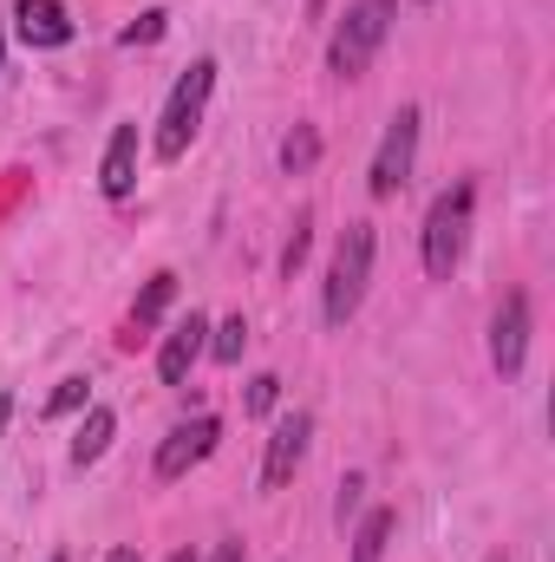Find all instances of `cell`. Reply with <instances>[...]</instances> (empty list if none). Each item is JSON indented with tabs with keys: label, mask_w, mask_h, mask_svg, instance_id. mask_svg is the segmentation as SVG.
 I'll list each match as a JSON object with an SVG mask.
<instances>
[{
	"label": "cell",
	"mask_w": 555,
	"mask_h": 562,
	"mask_svg": "<svg viewBox=\"0 0 555 562\" xmlns=\"http://www.w3.org/2000/svg\"><path fill=\"white\" fill-rule=\"evenodd\" d=\"M393 13H399V0H353V7L340 13V26H333L327 72H333V79H360V72L373 66V53L386 46V33H393Z\"/></svg>",
	"instance_id": "obj_1"
},
{
	"label": "cell",
	"mask_w": 555,
	"mask_h": 562,
	"mask_svg": "<svg viewBox=\"0 0 555 562\" xmlns=\"http://www.w3.org/2000/svg\"><path fill=\"white\" fill-rule=\"evenodd\" d=\"M366 281H373V223H347L333 262H327V294H320V314L327 327H347L366 301Z\"/></svg>",
	"instance_id": "obj_2"
},
{
	"label": "cell",
	"mask_w": 555,
	"mask_h": 562,
	"mask_svg": "<svg viewBox=\"0 0 555 562\" xmlns=\"http://www.w3.org/2000/svg\"><path fill=\"white\" fill-rule=\"evenodd\" d=\"M471 210H477V190L471 183H451L431 216H424V276L431 281H451L457 262H464V243H471Z\"/></svg>",
	"instance_id": "obj_3"
},
{
	"label": "cell",
	"mask_w": 555,
	"mask_h": 562,
	"mask_svg": "<svg viewBox=\"0 0 555 562\" xmlns=\"http://www.w3.org/2000/svg\"><path fill=\"white\" fill-rule=\"evenodd\" d=\"M209 92H216V59H196L177 86H170V99H163V119H157V157L163 164H177L190 138H196V125H203V105H209Z\"/></svg>",
	"instance_id": "obj_4"
},
{
	"label": "cell",
	"mask_w": 555,
	"mask_h": 562,
	"mask_svg": "<svg viewBox=\"0 0 555 562\" xmlns=\"http://www.w3.org/2000/svg\"><path fill=\"white\" fill-rule=\"evenodd\" d=\"M412 157H418V105H399L393 125H386V138H380V150H373L366 190H373L380 203H393V196L406 190V177H412Z\"/></svg>",
	"instance_id": "obj_5"
},
{
	"label": "cell",
	"mask_w": 555,
	"mask_h": 562,
	"mask_svg": "<svg viewBox=\"0 0 555 562\" xmlns=\"http://www.w3.org/2000/svg\"><path fill=\"white\" fill-rule=\"evenodd\" d=\"M209 353V314H183L170 334H163V347H157V380L163 386H190V367Z\"/></svg>",
	"instance_id": "obj_6"
},
{
	"label": "cell",
	"mask_w": 555,
	"mask_h": 562,
	"mask_svg": "<svg viewBox=\"0 0 555 562\" xmlns=\"http://www.w3.org/2000/svg\"><path fill=\"white\" fill-rule=\"evenodd\" d=\"M216 438H223V419H190V425H177V431L157 445V477H163V484H177L183 471H196V464L216 451Z\"/></svg>",
	"instance_id": "obj_7"
},
{
	"label": "cell",
	"mask_w": 555,
	"mask_h": 562,
	"mask_svg": "<svg viewBox=\"0 0 555 562\" xmlns=\"http://www.w3.org/2000/svg\"><path fill=\"white\" fill-rule=\"evenodd\" d=\"M307 438H314V419H307V413H287V419H275V431H269V451H262V491H281V484L301 471Z\"/></svg>",
	"instance_id": "obj_8"
},
{
	"label": "cell",
	"mask_w": 555,
	"mask_h": 562,
	"mask_svg": "<svg viewBox=\"0 0 555 562\" xmlns=\"http://www.w3.org/2000/svg\"><path fill=\"white\" fill-rule=\"evenodd\" d=\"M523 353H530V294H503L497 321H490V360L497 373H523Z\"/></svg>",
	"instance_id": "obj_9"
},
{
	"label": "cell",
	"mask_w": 555,
	"mask_h": 562,
	"mask_svg": "<svg viewBox=\"0 0 555 562\" xmlns=\"http://www.w3.org/2000/svg\"><path fill=\"white\" fill-rule=\"evenodd\" d=\"M13 26H20L26 46H66L72 40V13L59 0H20L13 7Z\"/></svg>",
	"instance_id": "obj_10"
},
{
	"label": "cell",
	"mask_w": 555,
	"mask_h": 562,
	"mask_svg": "<svg viewBox=\"0 0 555 562\" xmlns=\"http://www.w3.org/2000/svg\"><path fill=\"white\" fill-rule=\"evenodd\" d=\"M132 183H138V125H118L105 144V164H99V190L118 203V196H132Z\"/></svg>",
	"instance_id": "obj_11"
},
{
	"label": "cell",
	"mask_w": 555,
	"mask_h": 562,
	"mask_svg": "<svg viewBox=\"0 0 555 562\" xmlns=\"http://www.w3.org/2000/svg\"><path fill=\"white\" fill-rule=\"evenodd\" d=\"M112 431H118L112 406H92L86 425H79V438H72V464H79V471H86V464H99V458H105V445H112Z\"/></svg>",
	"instance_id": "obj_12"
},
{
	"label": "cell",
	"mask_w": 555,
	"mask_h": 562,
	"mask_svg": "<svg viewBox=\"0 0 555 562\" xmlns=\"http://www.w3.org/2000/svg\"><path fill=\"white\" fill-rule=\"evenodd\" d=\"M393 530H399V510H366V524L353 530V562H380L386 557V543H393Z\"/></svg>",
	"instance_id": "obj_13"
},
{
	"label": "cell",
	"mask_w": 555,
	"mask_h": 562,
	"mask_svg": "<svg viewBox=\"0 0 555 562\" xmlns=\"http://www.w3.org/2000/svg\"><path fill=\"white\" fill-rule=\"evenodd\" d=\"M314 164H320V132H314V125H294V132L281 138V170L301 177V170H314Z\"/></svg>",
	"instance_id": "obj_14"
},
{
	"label": "cell",
	"mask_w": 555,
	"mask_h": 562,
	"mask_svg": "<svg viewBox=\"0 0 555 562\" xmlns=\"http://www.w3.org/2000/svg\"><path fill=\"white\" fill-rule=\"evenodd\" d=\"M170 294H177V276H150L138 294V307H132V334H144V327H157V314L170 307Z\"/></svg>",
	"instance_id": "obj_15"
},
{
	"label": "cell",
	"mask_w": 555,
	"mask_h": 562,
	"mask_svg": "<svg viewBox=\"0 0 555 562\" xmlns=\"http://www.w3.org/2000/svg\"><path fill=\"white\" fill-rule=\"evenodd\" d=\"M242 347H249V321H242V314H229V321L216 327V340H209V353H216L223 367H236V360H242Z\"/></svg>",
	"instance_id": "obj_16"
},
{
	"label": "cell",
	"mask_w": 555,
	"mask_h": 562,
	"mask_svg": "<svg viewBox=\"0 0 555 562\" xmlns=\"http://www.w3.org/2000/svg\"><path fill=\"white\" fill-rule=\"evenodd\" d=\"M307 249H314V216L301 210V216H294V236H287V249H281V276H301Z\"/></svg>",
	"instance_id": "obj_17"
},
{
	"label": "cell",
	"mask_w": 555,
	"mask_h": 562,
	"mask_svg": "<svg viewBox=\"0 0 555 562\" xmlns=\"http://www.w3.org/2000/svg\"><path fill=\"white\" fill-rule=\"evenodd\" d=\"M163 20H170L163 7H150V13H138V20L125 26V46H150V40H163Z\"/></svg>",
	"instance_id": "obj_18"
},
{
	"label": "cell",
	"mask_w": 555,
	"mask_h": 562,
	"mask_svg": "<svg viewBox=\"0 0 555 562\" xmlns=\"http://www.w3.org/2000/svg\"><path fill=\"white\" fill-rule=\"evenodd\" d=\"M86 406V380H59V393L46 400V419H66V413H79Z\"/></svg>",
	"instance_id": "obj_19"
},
{
	"label": "cell",
	"mask_w": 555,
	"mask_h": 562,
	"mask_svg": "<svg viewBox=\"0 0 555 562\" xmlns=\"http://www.w3.org/2000/svg\"><path fill=\"white\" fill-rule=\"evenodd\" d=\"M275 400H281V380L262 373V380H249V400H242V406H249V413H275Z\"/></svg>",
	"instance_id": "obj_20"
},
{
	"label": "cell",
	"mask_w": 555,
	"mask_h": 562,
	"mask_svg": "<svg viewBox=\"0 0 555 562\" xmlns=\"http://www.w3.org/2000/svg\"><path fill=\"white\" fill-rule=\"evenodd\" d=\"M360 491H366V477H340V497H333V517H340V524L360 510Z\"/></svg>",
	"instance_id": "obj_21"
},
{
	"label": "cell",
	"mask_w": 555,
	"mask_h": 562,
	"mask_svg": "<svg viewBox=\"0 0 555 562\" xmlns=\"http://www.w3.org/2000/svg\"><path fill=\"white\" fill-rule=\"evenodd\" d=\"M209 562H242V543H223V550H216Z\"/></svg>",
	"instance_id": "obj_22"
},
{
	"label": "cell",
	"mask_w": 555,
	"mask_h": 562,
	"mask_svg": "<svg viewBox=\"0 0 555 562\" xmlns=\"http://www.w3.org/2000/svg\"><path fill=\"white\" fill-rule=\"evenodd\" d=\"M105 562H138V550H132V543H118V550H112Z\"/></svg>",
	"instance_id": "obj_23"
},
{
	"label": "cell",
	"mask_w": 555,
	"mask_h": 562,
	"mask_svg": "<svg viewBox=\"0 0 555 562\" xmlns=\"http://www.w3.org/2000/svg\"><path fill=\"white\" fill-rule=\"evenodd\" d=\"M7 419H13V393H0V431H7Z\"/></svg>",
	"instance_id": "obj_24"
},
{
	"label": "cell",
	"mask_w": 555,
	"mask_h": 562,
	"mask_svg": "<svg viewBox=\"0 0 555 562\" xmlns=\"http://www.w3.org/2000/svg\"><path fill=\"white\" fill-rule=\"evenodd\" d=\"M163 562H196V557H190V550H177V557H163Z\"/></svg>",
	"instance_id": "obj_25"
},
{
	"label": "cell",
	"mask_w": 555,
	"mask_h": 562,
	"mask_svg": "<svg viewBox=\"0 0 555 562\" xmlns=\"http://www.w3.org/2000/svg\"><path fill=\"white\" fill-rule=\"evenodd\" d=\"M484 562H503V550H490V557H484Z\"/></svg>",
	"instance_id": "obj_26"
},
{
	"label": "cell",
	"mask_w": 555,
	"mask_h": 562,
	"mask_svg": "<svg viewBox=\"0 0 555 562\" xmlns=\"http://www.w3.org/2000/svg\"><path fill=\"white\" fill-rule=\"evenodd\" d=\"M0 53H7V26H0Z\"/></svg>",
	"instance_id": "obj_27"
}]
</instances>
